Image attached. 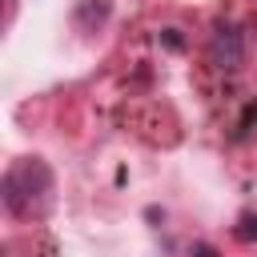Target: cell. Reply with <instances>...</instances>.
<instances>
[{
    "mask_svg": "<svg viewBox=\"0 0 257 257\" xmlns=\"http://www.w3.org/2000/svg\"><path fill=\"white\" fill-rule=\"evenodd\" d=\"M233 237H237V241H257V217H253V213H245V217L237 221Z\"/></svg>",
    "mask_w": 257,
    "mask_h": 257,
    "instance_id": "4",
    "label": "cell"
},
{
    "mask_svg": "<svg viewBox=\"0 0 257 257\" xmlns=\"http://www.w3.org/2000/svg\"><path fill=\"white\" fill-rule=\"evenodd\" d=\"M193 257H217V249H213V245H205V241H201V245H193Z\"/></svg>",
    "mask_w": 257,
    "mask_h": 257,
    "instance_id": "5",
    "label": "cell"
},
{
    "mask_svg": "<svg viewBox=\"0 0 257 257\" xmlns=\"http://www.w3.org/2000/svg\"><path fill=\"white\" fill-rule=\"evenodd\" d=\"M249 36H253V44H257V20H253V24H249Z\"/></svg>",
    "mask_w": 257,
    "mask_h": 257,
    "instance_id": "6",
    "label": "cell"
},
{
    "mask_svg": "<svg viewBox=\"0 0 257 257\" xmlns=\"http://www.w3.org/2000/svg\"><path fill=\"white\" fill-rule=\"evenodd\" d=\"M209 64L221 72H237L245 64V32L237 24H217L209 36Z\"/></svg>",
    "mask_w": 257,
    "mask_h": 257,
    "instance_id": "2",
    "label": "cell"
},
{
    "mask_svg": "<svg viewBox=\"0 0 257 257\" xmlns=\"http://www.w3.org/2000/svg\"><path fill=\"white\" fill-rule=\"evenodd\" d=\"M52 193H56V177L48 169V161L40 157H20L4 169V181H0V197H4V209L20 221H36L48 213L52 205Z\"/></svg>",
    "mask_w": 257,
    "mask_h": 257,
    "instance_id": "1",
    "label": "cell"
},
{
    "mask_svg": "<svg viewBox=\"0 0 257 257\" xmlns=\"http://www.w3.org/2000/svg\"><path fill=\"white\" fill-rule=\"evenodd\" d=\"M108 12H112V0H80L76 12H72V24H76L80 32H96V28L108 20Z\"/></svg>",
    "mask_w": 257,
    "mask_h": 257,
    "instance_id": "3",
    "label": "cell"
}]
</instances>
